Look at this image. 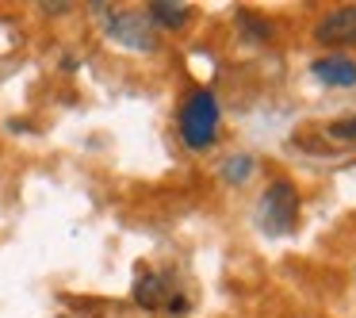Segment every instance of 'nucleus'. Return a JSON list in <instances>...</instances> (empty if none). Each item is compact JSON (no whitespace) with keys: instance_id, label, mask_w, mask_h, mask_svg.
Here are the masks:
<instances>
[{"instance_id":"f257e3e1","label":"nucleus","mask_w":356,"mask_h":318,"mask_svg":"<svg viewBox=\"0 0 356 318\" xmlns=\"http://www.w3.org/2000/svg\"><path fill=\"white\" fill-rule=\"evenodd\" d=\"M180 138L192 150H207L218 138V104L211 93H192L180 111Z\"/></svg>"},{"instance_id":"f03ea898","label":"nucleus","mask_w":356,"mask_h":318,"mask_svg":"<svg viewBox=\"0 0 356 318\" xmlns=\"http://www.w3.org/2000/svg\"><path fill=\"white\" fill-rule=\"evenodd\" d=\"M264 234H291L299 223V192H295L291 180H276L268 184V192L261 196V207H257Z\"/></svg>"},{"instance_id":"7ed1b4c3","label":"nucleus","mask_w":356,"mask_h":318,"mask_svg":"<svg viewBox=\"0 0 356 318\" xmlns=\"http://www.w3.org/2000/svg\"><path fill=\"white\" fill-rule=\"evenodd\" d=\"M108 35L115 42H123V47H131V50H154L157 47L154 24H149V16H142V12H119V16H111Z\"/></svg>"},{"instance_id":"20e7f679","label":"nucleus","mask_w":356,"mask_h":318,"mask_svg":"<svg viewBox=\"0 0 356 318\" xmlns=\"http://www.w3.org/2000/svg\"><path fill=\"white\" fill-rule=\"evenodd\" d=\"M314 39L325 42V47H345V42H356V4L333 8L325 19H318Z\"/></svg>"},{"instance_id":"39448f33","label":"nucleus","mask_w":356,"mask_h":318,"mask_svg":"<svg viewBox=\"0 0 356 318\" xmlns=\"http://www.w3.org/2000/svg\"><path fill=\"white\" fill-rule=\"evenodd\" d=\"M134 299L142 303V307H172V310H184V299H177V295H169V284H165L161 276H154V272L142 269L138 272V284H134Z\"/></svg>"},{"instance_id":"423d86ee","label":"nucleus","mask_w":356,"mask_h":318,"mask_svg":"<svg viewBox=\"0 0 356 318\" xmlns=\"http://www.w3.org/2000/svg\"><path fill=\"white\" fill-rule=\"evenodd\" d=\"M314 73H318V81H325V85H337V88L356 85V62H353V58H345V54L318 58V62H314Z\"/></svg>"},{"instance_id":"0eeeda50","label":"nucleus","mask_w":356,"mask_h":318,"mask_svg":"<svg viewBox=\"0 0 356 318\" xmlns=\"http://www.w3.org/2000/svg\"><path fill=\"white\" fill-rule=\"evenodd\" d=\"M149 24L165 27V31H180L188 24V4H177V0H154L149 4Z\"/></svg>"},{"instance_id":"6e6552de","label":"nucleus","mask_w":356,"mask_h":318,"mask_svg":"<svg viewBox=\"0 0 356 318\" xmlns=\"http://www.w3.org/2000/svg\"><path fill=\"white\" fill-rule=\"evenodd\" d=\"M330 138H337V142H356V116L330 123Z\"/></svg>"},{"instance_id":"1a4fd4ad","label":"nucleus","mask_w":356,"mask_h":318,"mask_svg":"<svg viewBox=\"0 0 356 318\" xmlns=\"http://www.w3.org/2000/svg\"><path fill=\"white\" fill-rule=\"evenodd\" d=\"M241 27H245L249 42H268V24H261V19H253V16H241Z\"/></svg>"},{"instance_id":"9d476101","label":"nucleus","mask_w":356,"mask_h":318,"mask_svg":"<svg viewBox=\"0 0 356 318\" xmlns=\"http://www.w3.org/2000/svg\"><path fill=\"white\" fill-rule=\"evenodd\" d=\"M249 169H253L249 157H230V165H226V180H245Z\"/></svg>"},{"instance_id":"9b49d317","label":"nucleus","mask_w":356,"mask_h":318,"mask_svg":"<svg viewBox=\"0 0 356 318\" xmlns=\"http://www.w3.org/2000/svg\"><path fill=\"white\" fill-rule=\"evenodd\" d=\"M39 8H47V12H54V16H58V12H65V8H73V4H62V0H58V4H39Z\"/></svg>"}]
</instances>
